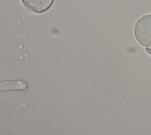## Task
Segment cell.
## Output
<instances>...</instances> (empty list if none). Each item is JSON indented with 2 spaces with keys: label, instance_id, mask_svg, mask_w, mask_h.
<instances>
[{
  "label": "cell",
  "instance_id": "1",
  "mask_svg": "<svg viewBox=\"0 0 151 135\" xmlns=\"http://www.w3.org/2000/svg\"><path fill=\"white\" fill-rule=\"evenodd\" d=\"M134 36L140 44L151 48V14L143 15L137 20Z\"/></svg>",
  "mask_w": 151,
  "mask_h": 135
},
{
  "label": "cell",
  "instance_id": "3",
  "mask_svg": "<svg viewBox=\"0 0 151 135\" xmlns=\"http://www.w3.org/2000/svg\"><path fill=\"white\" fill-rule=\"evenodd\" d=\"M145 50L146 51L147 53H148L150 55H151V48L146 47V48H145Z\"/></svg>",
  "mask_w": 151,
  "mask_h": 135
},
{
  "label": "cell",
  "instance_id": "2",
  "mask_svg": "<svg viewBox=\"0 0 151 135\" xmlns=\"http://www.w3.org/2000/svg\"><path fill=\"white\" fill-rule=\"evenodd\" d=\"M21 1L28 9L40 14L50 9L54 0H21Z\"/></svg>",
  "mask_w": 151,
  "mask_h": 135
}]
</instances>
